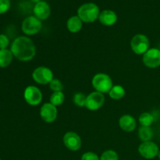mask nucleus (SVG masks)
<instances>
[{
    "mask_svg": "<svg viewBox=\"0 0 160 160\" xmlns=\"http://www.w3.org/2000/svg\"><path fill=\"white\" fill-rule=\"evenodd\" d=\"M10 50L13 56L23 62L31 60L36 53V48L33 41L24 36L17 38L12 42Z\"/></svg>",
    "mask_w": 160,
    "mask_h": 160,
    "instance_id": "obj_1",
    "label": "nucleus"
},
{
    "mask_svg": "<svg viewBox=\"0 0 160 160\" xmlns=\"http://www.w3.org/2000/svg\"><path fill=\"white\" fill-rule=\"evenodd\" d=\"M99 14V7L93 2L84 3L78 9V16L84 23L95 22L98 19Z\"/></svg>",
    "mask_w": 160,
    "mask_h": 160,
    "instance_id": "obj_2",
    "label": "nucleus"
},
{
    "mask_svg": "<svg viewBox=\"0 0 160 160\" xmlns=\"http://www.w3.org/2000/svg\"><path fill=\"white\" fill-rule=\"evenodd\" d=\"M92 85L96 92L109 93L112 88V81L110 77L106 73H97L92 78Z\"/></svg>",
    "mask_w": 160,
    "mask_h": 160,
    "instance_id": "obj_3",
    "label": "nucleus"
},
{
    "mask_svg": "<svg viewBox=\"0 0 160 160\" xmlns=\"http://www.w3.org/2000/svg\"><path fill=\"white\" fill-rule=\"evenodd\" d=\"M42 21L34 16H30L23 20L21 25L22 31L27 35H34L42 29Z\"/></svg>",
    "mask_w": 160,
    "mask_h": 160,
    "instance_id": "obj_4",
    "label": "nucleus"
},
{
    "mask_svg": "<svg viewBox=\"0 0 160 160\" xmlns=\"http://www.w3.org/2000/svg\"><path fill=\"white\" fill-rule=\"evenodd\" d=\"M149 40L144 34H136L131 42V46L133 52L138 55L145 54L149 49Z\"/></svg>",
    "mask_w": 160,
    "mask_h": 160,
    "instance_id": "obj_5",
    "label": "nucleus"
},
{
    "mask_svg": "<svg viewBox=\"0 0 160 160\" xmlns=\"http://www.w3.org/2000/svg\"><path fill=\"white\" fill-rule=\"evenodd\" d=\"M32 78L35 82L40 84H49L53 79V73L49 68L39 67L34 70Z\"/></svg>",
    "mask_w": 160,
    "mask_h": 160,
    "instance_id": "obj_6",
    "label": "nucleus"
},
{
    "mask_svg": "<svg viewBox=\"0 0 160 160\" xmlns=\"http://www.w3.org/2000/svg\"><path fill=\"white\" fill-rule=\"evenodd\" d=\"M105 102V96L102 93L93 92L89 94L86 98L85 107L92 111L99 109Z\"/></svg>",
    "mask_w": 160,
    "mask_h": 160,
    "instance_id": "obj_7",
    "label": "nucleus"
},
{
    "mask_svg": "<svg viewBox=\"0 0 160 160\" xmlns=\"http://www.w3.org/2000/svg\"><path fill=\"white\" fill-rule=\"evenodd\" d=\"M24 99L31 106H38L42 100V93L35 86H28L24 91Z\"/></svg>",
    "mask_w": 160,
    "mask_h": 160,
    "instance_id": "obj_8",
    "label": "nucleus"
},
{
    "mask_svg": "<svg viewBox=\"0 0 160 160\" xmlns=\"http://www.w3.org/2000/svg\"><path fill=\"white\" fill-rule=\"evenodd\" d=\"M143 62L148 68H157L160 66V50L149 48L143 55Z\"/></svg>",
    "mask_w": 160,
    "mask_h": 160,
    "instance_id": "obj_9",
    "label": "nucleus"
},
{
    "mask_svg": "<svg viewBox=\"0 0 160 160\" xmlns=\"http://www.w3.org/2000/svg\"><path fill=\"white\" fill-rule=\"evenodd\" d=\"M138 152L141 156L147 159H154L159 154V147L152 142H145L141 144L138 148Z\"/></svg>",
    "mask_w": 160,
    "mask_h": 160,
    "instance_id": "obj_10",
    "label": "nucleus"
},
{
    "mask_svg": "<svg viewBox=\"0 0 160 160\" xmlns=\"http://www.w3.org/2000/svg\"><path fill=\"white\" fill-rule=\"evenodd\" d=\"M40 116L46 123H52L57 117V108L50 102L45 103L40 109Z\"/></svg>",
    "mask_w": 160,
    "mask_h": 160,
    "instance_id": "obj_11",
    "label": "nucleus"
},
{
    "mask_svg": "<svg viewBox=\"0 0 160 160\" xmlns=\"http://www.w3.org/2000/svg\"><path fill=\"white\" fill-rule=\"evenodd\" d=\"M63 143L68 149L75 152L81 147V139L76 133L68 132L64 135Z\"/></svg>",
    "mask_w": 160,
    "mask_h": 160,
    "instance_id": "obj_12",
    "label": "nucleus"
},
{
    "mask_svg": "<svg viewBox=\"0 0 160 160\" xmlns=\"http://www.w3.org/2000/svg\"><path fill=\"white\" fill-rule=\"evenodd\" d=\"M33 12H34V17L38 18L40 20H45L49 17L51 14V8L48 2L42 0L34 5Z\"/></svg>",
    "mask_w": 160,
    "mask_h": 160,
    "instance_id": "obj_13",
    "label": "nucleus"
},
{
    "mask_svg": "<svg viewBox=\"0 0 160 160\" xmlns=\"http://www.w3.org/2000/svg\"><path fill=\"white\" fill-rule=\"evenodd\" d=\"M117 15L111 9H105L100 12L98 20L104 26H112L117 21Z\"/></svg>",
    "mask_w": 160,
    "mask_h": 160,
    "instance_id": "obj_14",
    "label": "nucleus"
},
{
    "mask_svg": "<svg viewBox=\"0 0 160 160\" xmlns=\"http://www.w3.org/2000/svg\"><path fill=\"white\" fill-rule=\"evenodd\" d=\"M119 125L123 131L126 132H132L136 128L137 123L135 119L132 116L123 115L120 118Z\"/></svg>",
    "mask_w": 160,
    "mask_h": 160,
    "instance_id": "obj_15",
    "label": "nucleus"
},
{
    "mask_svg": "<svg viewBox=\"0 0 160 160\" xmlns=\"http://www.w3.org/2000/svg\"><path fill=\"white\" fill-rule=\"evenodd\" d=\"M83 26V21L78 15L70 17L67 22V28L71 33H78L81 30Z\"/></svg>",
    "mask_w": 160,
    "mask_h": 160,
    "instance_id": "obj_16",
    "label": "nucleus"
},
{
    "mask_svg": "<svg viewBox=\"0 0 160 160\" xmlns=\"http://www.w3.org/2000/svg\"><path fill=\"white\" fill-rule=\"evenodd\" d=\"M12 55L11 50L7 49H0V67L5 68L8 67L12 62Z\"/></svg>",
    "mask_w": 160,
    "mask_h": 160,
    "instance_id": "obj_17",
    "label": "nucleus"
},
{
    "mask_svg": "<svg viewBox=\"0 0 160 160\" xmlns=\"http://www.w3.org/2000/svg\"><path fill=\"white\" fill-rule=\"evenodd\" d=\"M139 138L142 142H150L153 137V131L150 127H142L139 128Z\"/></svg>",
    "mask_w": 160,
    "mask_h": 160,
    "instance_id": "obj_18",
    "label": "nucleus"
},
{
    "mask_svg": "<svg viewBox=\"0 0 160 160\" xmlns=\"http://www.w3.org/2000/svg\"><path fill=\"white\" fill-rule=\"evenodd\" d=\"M109 95L114 100L121 99L125 95V89L121 85H114L109 91Z\"/></svg>",
    "mask_w": 160,
    "mask_h": 160,
    "instance_id": "obj_19",
    "label": "nucleus"
},
{
    "mask_svg": "<svg viewBox=\"0 0 160 160\" xmlns=\"http://www.w3.org/2000/svg\"><path fill=\"white\" fill-rule=\"evenodd\" d=\"M65 96L62 92H53L50 97V103L55 106H59L63 103Z\"/></svg>",
    "mask_w": 160,
    "mask_h": 160,
    "instance_id": "obj_20",
    "label": "nucleus"
},
{
    "mask_svg": "<svg viewBox=\"0 0 160 160\" xmlns=\"http://www.w3.org/2000/svg\"><path fill=\"white\" fill-rule=\"evenodd\" d=\"M154 122V117L149 112H143L139 117V123L142 127H150Z\"/></svg>",
    "mask_w": 160,
    "mask_h": 160,
    "instance_id": "obj_21",
    "label": "nucleus"
},
{
    "mask_svg": "<svg viewBox=\"0 0 160 160\" xmlns=\"http://www.w3.org/2000/svg\"><path fill=\"white\" fill-rule=\"evenodd\" d=\"M86 98L87 97L81 92H78L73 96V102L79 107H84L85 106Z\"/></svg>",
    "mask_w": 160,
    "mask_h": 160,
    "instance_id": "obj_22",
    "label": "nucleus"
},
{
    "mask_svg": "<svg viewBox=\"0 0 160 160\" xmlns=\"http://www.w3.org/2000/svg\"><path fill=\"white\" fill-rule=\"evenodd\" d=\"M100 160H119V156L113 150H107L102 154Z\"/></svg>",
    "mask_w": 160,
    "mask_h": 160,
    "instance_id": "obj_23",
    "label": "nucleus"
},
{
    "mask_svg": "<svg viewBox=\"0 0 160 160\" xmlns=\"http://www.w3.org/2000/svg\"><path fill=\"white\" fill-rule=\"evenodd\" d=\"M49 87L52 91L54 92H62V88H63V85L61 83V81L59 79H54L53 78L52 81L49 83Z\"/></svg>",
    "mask_w": 160,
    "mask_h": 160,
    "instance_id": "obj_24",
    "label": "nucleus"
},
{
    "mask_svg": "<svg viewBox=\"0 0 160 160\" xmlns=\"http://www.w3.org/2000/svg\"><path fill=\"white\" fill-rule=\"evenodd\" d=\"M11 6L10 0H0V14L7 12Z\"/></svg>",
    "mask_w": 160,
    "mask_h": 160,
    "instance_id": "obj_25",
    "label": "nucleus"
},
{
    "mask_svg": "<svg viewBox=\"0 0 160 160\" xmlns=\"http://www.w3.org/2000/svg\"><path fill=\"white\" fill-rule=\"evenodd\" d=\"M9 44L8 37L5 34H0V49H6Z\"/></svg>",
    "mask_w": 160,
    "mask_h": 160,
    "instance_id": "obj_26",
    "label": "nucleus"
},
{
    "mask_svg": "<svg viewBox=\"0 0 160 160\" xmlns=\"http://www.w3.org/2000/svg\"><path fill=\"white\" fill-rule=\"evenodd\" d=\"M81 160H100V159L97 154L92 152H88L83 155Z\"/></svg>",
    "mask_w": 160,
    "mask_h": 160,
    "instance_id": "obj_27",
    "label": "nucleus"
},
{
    "mask_svg": "<svg viewBox=\"0 0 160 160\" xmlns=\"http://www.w3.org/2000/svg\"><path fill=\"white\" fill-rule=\"evenodd\" d=\"M30 1L31 2H34V3H38V2H41L42 1V0H30Z\"/></svg>",
    "mask_w": 160,
    "mask_h": 160,
    "instance_id": "obj_28",
    "label": "nucleus"
},
{
    "mask_svg": "<svg viewBox=\"0 0 160 160\" xmlns=\"http://www.w3.org/2000/svg\"><path fill=\"white\" fill-rule=\"evenodd\" d=\"M158 157H159V159H160V150H159V154H158Z\"/></svg>",
    "mask_w": 160,
    "mask_h": 160,
    "instance_id": "obj_29",
    "label": "nucleus"
},
{
    "mask_svg": "<svg viewBox=\"0 0 160 160\" xmlns=\"http://www.w3.org/2000/svg\"><path fill=\"white\" fill-rule=\"evenodd\" d=\"M0 160H1V159H0Z\"/></svg>",
    "mask_w": 160,
    "mask_h": 160,
    "instance_id": "obj_30",
    "label": "nucleus"
}]
</instances>
